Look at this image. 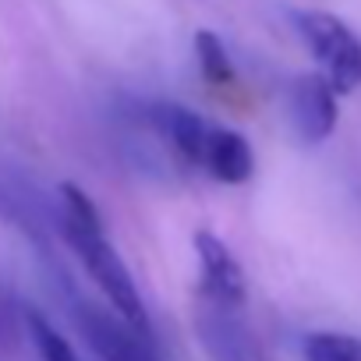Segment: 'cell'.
<instances>
[{
  "mask_svg": "<svg viewBox=\"0 0 361 361\" xmlns=\"http://www.w3.org/2000/svg\"><path fill=\"white\" fill-rule=\"evenodd\" d=\"M61 231H64V241L71 245L75 259L85 266L89 280L106 298V305L131 329H138L142 336L152 340V322H149L145 301H142V294H138L124 259L110 245V238L103 231L99 209L92 206V199L78 185H61Z\"/></svg>",
  "mask_w": 361,
  "mask_h": 361,
  "instance_id": "6da1fadb",
  "label": "cell"
},
{
  "mask_svg": "<svg viewBox=\"0 0 361 361\" xmlns=\"http://www.w3.org/2000/svg\"><path fill=\"white\" fill-rule=\"evenodd\" d=\"M298 32L319 61V75L343 96L361 85V39L329 11H301Z\"/></svg>",
  "mask_w": 361,
  "mask_h": 361,
  "instance_id": "7a4b0ae2",
  "label": "cell"
},
{
  "mask_svg": "<svg viewBox=\"0 0 361 361\" xmlns=\"http://www.w3.org/2000/svg\"><path fill=\"white\" fill-rule=\"evenodd\" d=\"M192 248H195V259H199L206 298L216 308H241L245 298H248V283H245V269L231 255V248L209 231H199L192 238Z\"/></svg>",
  "mask_w": 361,
  "mask_h": 361,
  "instance_id": "3957f363",
  "label": "cell"
},
{
  "mask_svg": "<svg viewBox=\"0 0 361 361\" xmlns=\"http://www.w3.org/2000/svg\"><path fill=\"white\" fill-rule=\"evenodd\" d=\"M336 89L319 75H298L290 82V121H294V131L301 135V142H326L336 128Z\"/></svg>",
  "mask_w": 361,
  "mask_h": 361,
  "instance_id": "277c9868",
  "label": "cell"
},
{
  "mask_svg": "<svg viewBox=\"0 0 361 361\" xmlns=\"http://www.w3.org/2000/svg\"><path fill=\"white\" fill-rule=\"evenodd\" d=\"M195 166L202 173H209L213 180H220V185H245L255 170V152H252V145L241 131L213 124Z\"/></svg>",
  "mask_w": 361,
  "mask_h": 361,
  "instance_id": "5b68a950",
  "label": "cell"
},
{
  "mask_svg": "<svg viewBox=\"0 0 361 361\" xmlns=\"http://www.w3.org/2000/svg\"><path fill=\"white\" fill-rule=\"evenodd\" d=\"M195 57H199V68H202V78L209 82V85H234V64H231V54H227V47H224V39L220 36H213V32H199L195 36Z\"/></svg>",
  "mask_w": 361,
  "mask_h": 361,
  "instance_id": "8992f818",
  "label": "cell"
},
{
  "mask_svg": "<svg viewBox=\"0 0 361 361\" xmlns=\"http://www.w3.org/2000/svg\"><path fill=\"white\" fill-rule=\"evenodd\" d=\"M305 361H361V336L350 333H308L301 343Z\"/></svg>",
  "mask_w": 361,
  "mask_h": 361,
  "instance_id": "52a82bcc",
  "label": "cell"
},
{
  "mask_svg": "<svg viewBox=\"0 0 361 361\" xmlns=\"http://www.w3.org/2000/svg\"><path fill=\"white\" fill-rule=\"evenodd\" d=\"M25 326H29V336H32V343H36V350H39L43 361H82L78 350L68 343V336H61L47 315L25 312Z\"/></svg>",
  "mask_w": 361,
  "mask_h": 361,
  "instance_id": "ba28073f",
  "label": "cell"
},
{
  "mask_svg": "<svg viewBox=\"0 0 361 361\" xmlns=\"http://www.w3.org/2000/svg\"><path fill=\"white\" fill-rule=\"evenodd\" d=\"M199 329H202V340H206V347L213 350L216 361H252V354L245 350L241 336H238L231 326H224V322H209V319H199Z\"/></svg>",
  "mask_w": 361,
  "mask_h": 361,
  "instance_id": "9c48e42d",
  "label": "cell"
}]
</instances>
